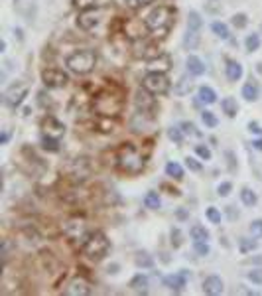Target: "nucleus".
<instances>
[{"label": "nucleus", "mask_w": 262, "mask_h": 296, "mask_svg": "<svg viewBox=\"0 0 262 296\" xmlns=\"http://www.w3.org/2000/svg\"><path fill=\"white\" fill-rule=\"evenodd\" d=\"M182 129H184L185 135H193V136H201V133L195 129L193 123H182Z\"/></svg>", "instance_id": "obj_46"}, {"label": "nucleus", "mask_w": 262, "mask_h": 296, "mask_svg": "<svg viewBox=\"0 0 262 296\" xmlns=\"http://www.w3.org/2000/svg\"><path fill=\"white\" fill-rule=\"evenodd\" d=\"M42 148L48 152H59V138L52 135H42Z\"/></svg>", "instance_id": "obj_25"}, {"label": "nucleus", "mask_w": 262, "mask_h": 296, "mask_svg": "<svg viewBox=\"0 0 262 296\" xmlns=\"http://www.w3.org/2000/svg\"><path fill=\"white\" fill-rule=\"evenodd\" d=\"M63 292L67 296H89L93 292V288H91V282L87 278L75 276V278L69 280V284H67V288Z\"/></svg>", "instance_id": "obj_10"}, {"label": "nucleus", "mask_w": 262, "mask_h": 296, "mask_svg": "<svg viewBox=\"0 0 262 296\" xmlns=\"http://www.w3.org/2000/svg\"><path fill=\"white\" fill-rule=\"evenodd\" d=\"M28 91H30V89H28L26 83H20V81L12 83V85L6 89V93H4V103H6V107L16 111V109L24 103V99L28 97Z\"/></svg>", "instance_id": "obj_8"}, {"label": "nucleus", "mask_w": 262, "mask_h": 296, "mask_svg": "<svg viewBox=\"0 0 262 296\" xmlns=\"http://www.w3.org/2000/svg\"><path fill=\"white\" fill-rule=\"evenodd\" d=\"M2 265H6V261H8V257H10V241L8 239H4L2 241Z\"/></svg>", "instance_id": "obj_47"}, {"label": "nucleus", "mask_w": 262, "mask_h": 296, "mask_svg": "<svg viewBox=\"0 0 262 296\" xmlns=\"http://www.w3.org/2000/svg\"><path fill=\"white\" fill-rule=\"evenodd\" d=\"M150 2H154V0H140V4H142V6H146V4H150Z\"/></svg>", "instance_id": "obj_55"}, {"label": "nucleus", "mask_w": 262, "mask_h": 296, "mask_svg": "<svg viewBox=\"0 0 262 296\" xmlns=\"http://www.w3.org/2000/svg\"><path fill=\"white\" fill-rule=\"evenodd\" d=\"M134 263H136L138 269H152V267H154V259H152L148 253H138V255L134 257Z\"/></svg>", "instance_id": "obj_28"}, {"label": "nucleus", "mask_w": 262, "mask_h": 296, "mask_svg": "<svg viewBox=\"0 0 262 296\" xmlns=\"http://www.w3.org/2000/svg\"><path fill=\"white\" fill-rule=\"evenodd\" d=\"M63 235L67 237V241L69 243L83 247V243L89 239L91 231H89V225H87V221H85L83 217L73 216L63 223Z\"/></svg>", "instance_id": "obj_5"}, {"label": "nucleus", "mask_w": 262, "mask_h": 296, "mask_svg": "<svg viewBox=\"0 0 262 296\" xmlns=\"http://www.w3.org/2000/svg\"><path fill=\"white\" fill-rule=\"evenodd\" d=\"M221 109H223V113H225L229 119H235L236 113H238V105H236V101L233 97H225V99L221 101Z\"/></svg>", "instance_id": "obj_24"}, {"label": "nucleus", "mask_w": 262, "mask_h": 296, "mask_svg": "<svg viewBox=\"0 0 262 296\" xmlns=\"http://www.w3.org/2000/svg\"><path fill=\"white\" fill-rule=\"evenodd\" d=\"M231 22H233V26L236 30H242V28H246V24H248V18H246V14H235Z\"/></svg>", "instance_id": "obj_40"}, {"label": "nucleus", "mask_w": 262, "mask_h": 296, "mask_svg": "<svg viewBox=\"0 0 262 296\" xmlns=\"http://www.w3.org/2000/svg\"><path fill=\"white\" fill-rule=\"evenodd\" d=\"M246 278L254 284H262V269H252L246 272Z\"/></svg>", "instance_id": "obj_41"}, {"label": "nucleus", "mask_w": 262, "mask_h": 296, "mask_svg": "<svg viewBox=\"0 0 262 296\" xmlns=\"http://www.w3.org/2000/svg\"><path fill=\"white\" fill-rule=\"evenodd\" d=\"M124 107V101L118 93L112 91H101L95 99H93V109L99 117H108V119H116L118 113Z\"/></svg>", "instance_id": "obj_2"}, {"label": "nucleus", "mask_w": 262, "mask_h": 296, "mask_svg": "<svg viewBox=\"0 0 262 296\" xmlns=\"http://www.w3.org/2000/svg\"><path fill=\"white\" fill-rule=\"evenodd\" d=\"M148 69L150 71H160V73H168L172 69V57L168 54H160L152 59H148Z\"/></svg>", "instance_id": "obj_13"}, {"label": "nucleus", "mask_w": 262, "mask_h": 296, "mask_svg": "<svg viewBox=\"0 0 262 296\" xmlns=\"http://www.w3.org/2000/svg\"><path fill=\"white\" fill-rule=\"evenodd\" d=\"M42 129H44V135H52V136H59L65 135V127L61 121H57L55 117H46L44 123H42Z\"/></svg>", "instance_id": "obj_15"}, {"label": "nucleus", "mask_w": 262, "mask_h": 296, "mask_svg": "<svg viewBox=\"0 0 262 296\" xmlns=\"http://www.w3.org/2000/svg\"><path fill=\"white\" fill-rule=\"evenodd\" d=\"M211 30H213V34H215L217 38H221V40H229V38H231L229 26H227L225 22H213V24H211Z\"/></svg>", "instance_id": "obj_30"}, {"label": "nucleus", "mask_w": 262, "mask_h": 296, "mask_svg": "<svg viewBox=\"0 0 262 296\" xmlns=\"http://www.w3.org/2000/svg\"><path fill=\"white\" fill-rule=\"evenodd\" d=\"M142 87L146 91H150L152 95H166L170 91V79L166 73H160V71H148L144 77H142Z\"/></svg>", "instance_id": "obj_7"}, {"label": "nucleus", "mask_w": 262, "mask_h": 296, "mask_svg": "<svg viewBox=\"0 0 262 296\" xmlns=\"http://www.w3.org/2000/svg\"><path fill=\"white\" fill-rule=\"evenodd\" d=\"M174 18V10L170 6H158L154 8L146 18H144V26L148 28L150 32H168L170 24Z\"/></svg>", "instance_id": "obj_6"}, {"label": "nucleus", "mask_w": 262, "mask_h": 296, "mask_svg": "<svg viewBox=\"0 0 262 296\" xmlns=\"http://www.w3.org/2000/svg\"><path fill=\"white\" fill-rule=\"evenodd\" d=\"M144 206H146L148 210H160L162 200H160L158 191H148V193L144 195Z\"/></svg>", "instance_id": "obj_31"}, {"label": "nucleus", "mask_w": 262, "mask_h": 296, "mask_svg": "<svg viewBox=\"0 0 262 296\" xmlns=\"http://www.w3.org/2000/svg\"><path fill=\"white\" fill-rule=\"evenodd\" d=\"M99 22H101V18H99L97 8L95 10H83V12H79L77 26L81 30H93V28L99 26Z\"/></svg>", "instance_id": "obj_12"}, {"label": "nucleus", "mask_w": 262, "mask_h": 296, "mask_svg": "<svg viewBox=\"0 0 262 296\" xmlns=\"http://www.w3.org/2000/svg\"><path fill=\"white\" fill-rule=\"evenodd\" d=\"M242 97H244L246 101H256V99L260 97V87H258L254 81L244 83V87H242Z\"/></svg>", "instance_id": "obj_22"}, {"label": "nucleus", "mask_w": 262, "mask_h": 296, "mask_svg": "<svg viewBox=\"0 0 262 296\" xmlns=\"http://www.w3.org/2000/svg\"><path fill=\"white\" fill-rule=\"evenodd\" d=\"M231 189H233V184H231V182H221V184L217 186V193H219L221 198H227V195L231 193Z\"/></svg>", "instance_id": "obj_45"}, {"label": "nucleus", "mask_w": 262, "mask_h": 296, "mask_svg": "<svg viewBox=\"0 0 262 296\" xmlns=\"http://www.w3.org/2000/svg\"><path fill=\"white\" fill-rule=\"evenodd\" d=\"M193 249H195V253H197L199 257H207V255L211 253L209 243L207 241H195L193 243Z\"/></svg>", "instance_id": "obj_39"}, {"label": "nucleus", "mask_w": 262, "mask_h": 296, "mask_svg": "<svg viewBox=\"0 0 262 296\" xmlns=\"http://www.w3.org/2000/svg\"><path fill=\"white\" fill-rule=\"evenodd\" d=\"M240 202L244 204V206H248V208H252V206H256V202H258V195L252 191L250 188H242L240 189Z\"/></svg>", "instance_id": "obj_29"}, {"label": "nucleus", "mask_w": 262, "mask_h": 296, "mask_svg": "<svg viewBox=\"0 0 262 296\" xmlns=\"http://www.w3.org/2000/svg\"><path fill=\"white\" fill-rule=\"evenodd\" d=\"M195 152H197V156H199L201 160H211L209 146H205V144H197V146H195Z\"/></svg>", "instance_id": "obj_42"}, {"label": "nucleus", "mask_w": 262, "mask_h": 296, "mask_svg": "<svg viewBox=\"0 0 262 296\" xmlns=\"http://www.w3.org/2000/svg\"><path fill=\"white\" fill-rule=\"evenodd\" d=\"M134 103H136V109L138 111H142V113H148V115H152L154 113V109H156V101H154V95L150 93V91H146L144 87L136 93V97H134Z\"/></svg>", "instance_id": "obj_11"}, {"label": "nucleus", "mask_w": 262, "mask_h": 296, "mask_svg": "<svg viewBox=\"0 0 262 296\" xmlns=\"http://www.w3.org/2000/svg\"><path fill=\"white\" fill-rule=\"evenodd\" d=\"M197 97H199V101L205 103V105H213V103L217 101V93L211 89L209 85H201V87L197 89Z\"/></svg>", "instance_id": "obj_21"}, {"label": "nucleus", "mask_w": 262, "mask_h": 296, "mask_svg": "<svg viewBox=\"0 0 262 296\" xmlns=\"http://www.w3.org/2000/svg\"><path fill=\"white\" fill-rule=\"evenodd\" d=\"M4 50H6V42L2 40V42H0V52H4Z\"/></svg>", "instance_id": "obj_54"}, {"label": "nucleus", "mask_w": 262, "mask_h": 296, "mask_svg": "<svg viewBox=\"0 0 262 296\" xmlns=\"http://www.w3.org/2000/svg\"><path fill=\"white\" fill-rule=\"evenodd\" d=\"M65 65L75 75H89L97 65V54L93 50H79L67 57Z\"/></svg>", "instance_id": "obj_3"}, {"label": "nucleus", "mask_w": 262, "mask_h": 296, "mask_svg": "<svg viewBox=\"0 0 262 296\" xmlns=\"http://www.w3.org/2000/svg\"><path fill=\"white\" fill-rule=\"evenodd\" d=\"M8 140H10V133H8V129H4L0 135V144H8Z\"/></svg>", "instance_id": "obj_51"}, {"label": "nucleus", "mask_w": 262, "mask_h": 296, "mask_svg": "<svg viewBox=\"0 0 262 296\" xmlns=\"http://www.w3.org/2000/svg\"><path fill=\"white\" fill-rule=\"evenodd\" d=\"M248 231L254 239H262V219H254L250 225H248Z\"/></svg>", "instance_id": "obj_38"}, {"label": "nucleus", "mask_w": 262, "mask_h": 296, "mask_svg": "<svg viewBox=\"0 0 262 296\" xmlns=\"http://www.w3.org/2000/svg\"><path fill=\"white\" fill-rule=\"evenodd\" d=\"M148 286H150V280H148V276L146 274H142V272H138V274H134L130 280V288L134 292H140V294H146L148 292Z\"/></svg>", "instance_id": "obj_18"}, {"label": "nucleus", "mask_w": 262, "mask_h": 296, "mask_svg": "<svg viewBox=\"0 0 262 296\" xmlns=\"http://www.w3.org/2000/svg\"><path fill=\"white\" fill-rule=\"evenodd\" d=\"M116 162H118V168H120L122 172L132 174V176L140 174V172L144 170V166H146L144 156L138 152V148H136L134 144H130V142H124V144L118 148V152H116Z\"/></svg>", "instance_id": "obj_1"}, {"label": "nucleus", "mask_w": 262, "mask_h": 296, "mask_svg": "<svg viewBox=\"0 0 262 296\" xmlns=\"http://www.w3.org/2000/svg\"><path fill=\"white\" fill-rule=\"evenodd\" d=\"M205 216H207V219H209L211 223H221V212L217 208H207Z\"/></svg>", "instance_id": "obj_43"}, {"label": "nucleus", "mask_w": 262, "mask_h": 296, "mask_svg": "<svg viewBox=\"0 0 262 296\" xmlns=\"http://www.w3.org/2000/svg\"><path fill=\"white\" fill-rule=\"evenodd\" d=\"M225 290V284H223V278L217 276V274H211L203 280V292L209 296H219L223 294Z\"/></svg>", "instance_id": "obj_14"}, {"label": "nucleus", "mask_w": 262, "mask_h": 296, "mask_svg": "<svg viewBox=\"0 0 262 296\" xmlns=\"http://www.w3.org/2000/svg\"><path fill=\"white\" fill-rule=\"evenodd\" d=\"M184 129H180V127H170L168 129V138L170 140H174L176 144H182L184 142Z\"/></svg>", "instance_id": "obj_35"}, {"label": "nucleus", "mask_w": 262, "mask_h": 296, "mask_svg": "<svg viewBox=\"0 0 262 296\" xmlns=\"http://www.w3.org/2000/svg\"><path fill=\"white\" fill-rule=\"evenodd\" d=\"M189 235H191L193 243L195 241H207V239H209V231H207L203 225H193V227L189 229Z\"/></svg>", "instance_id": "obj_27"}, {"label": "nucleus", "mask_w": 262, "mask_h": 296, "mask_svg": "<svg viewBox=\"0 0 262 296\" xmlns=\"http://www.w3.org/2000/svg\"><path fill=\"white\" fill-rule=\"evenodd\" d=\"M166 174H168L172 180H182V178H184V168H182V164H178V162H168V164H166Z\"/></svg>", "instance_id": "obj_26"}, {"label": "nucleus", "mask_w": 262, "mask_h": 296, "mask_svg": "<svg viewBox=\"0 0 262 296\" xmlns=\"http://www.w3.org/2000/svg\"><path fill=\"white\" fill-rule=\"evenodd\" d=\"M260 36L258 34H248L246 36V40H244V46H246V50L252 54V52H256L258 48H260Z\"/></svg>", "instance_id": "obj_32"}, {"label": "nucleus", "mask_w": 262, "mask_h": 296, "mask_svg": "<svg viewBox=\"0 0 262 296\" xmlns=\"http://www.w3.org/2000/svg\"><path fill=\"white\" fill-rule=\"evenodd\" d=\"M185 65H187V73H191L193 77H199V75L205 73V63L197 55H187Z\"/></svg>", "instance_id": "obj_17"}, {"label": "nucleus", "mask_w": 262, "mask_h": 296, "mask_svg": "<svg viewBox=\"0 0 262 296\" xmlns=\"http://www.w3.org/2000/svg\"><path fill=\"white\" fill-rule=\"evenodd\" d=\"M164 284H166L170 290L180 292V290H184V286L187 284V276H185L182 270H180V272H174V274H168V276L164 278Z\"/></svg>", "instance_id": "obj_16"}, {"label": "nucleus", "mask_w": 262, "mask_h": 296, "mask_svg": "<svg viewBox=\"0 0 262 296\" xmlns=\"http://www.w3.org/2000/svg\"><path fill=\"white\" fill-rule=\"evenodd\" d=\"M252 148H256V150H260V152H262V138L252 140Z\"/></svg>", "instance_id": "obj_53"}, {"label": "nucleus", "mask_w": 262, "mask_h": 296, "mask_svg": "<svg viewBox=\"0 0 262 296\" xmlns=\"http://www.w3.org/2000/svg\"><path fill=\"white\" fill-rule=\"evenodd\" d=\"M248 131H250V133H256V135L262 136V127L258 125V123H254V121H252V123H248Z\"/></svg>", "instance_id": "obj_50"}, {"label": "nucleus", "mask_w": 262, "mask_h": 296, "mask_svg": "<svg viewBox=\"0 0 262 296\" xmlns=\"http://www.w3.org/2000/svg\"><path fill=\"white\" fill-rule=\"evenodd\" d=\"M172 245H174L176 249L182 245V231H180L178 227H174V229H172Z\"/></svg>", "instance_id": "obj_48"}, {"label": "nucleus", "mask_w": 262, "mask_h": 296, "mask_svg": "<svg viewBox=\"0 0 262 296\" xmlns=\"http://www.w3.org/2000/svg\"><path fill=\"white\" fill-rule=\"evenodd\" d=\"M199 42H201V34H199V30H187V32H185V36H184L185 50H197Z\"/></svg>", "instance_id": "obj_20"}, {"label": "nucleus", "mask_w": 262, "mask_h": 296, "mask_svg": "<svg viewBox=\"0 0 262 296\" xmlns=\"http://www.w3.org/2000/svg\"><path fill=\"white\" fill-rule=\"evenodd\" d=\"M185 166L191 170V172H201L203 170V166H201V162H197L193 156H187L185 158Z\"/></svg>", "instance_id": "obj_44"}, {"label": "nucleus", "mask_w": 262, "mask_h": 296, "mask_svg": "<svg viewBox=\"0 0 262 296\" xmlns=\"http://www.w3.org/2000/svg\"><path fill=\"white\" fill-rule=\"evenodd\" d=\"M258 247V243L252 241V239H246V237H242L240 241H238V249H240V253H250V251H254Z\"/></svg>", "instance_id": "obj_37"}, {"label": "nucleus", "mask_w": 262, "mask_h": 296, "mask_svg": "<svg viewBox=\"0 0 262 296\" xmlns=\"http://www.w3.org/2000/svg\"><path fill=\"white\" fill-rule=\"evenodd\" d=\"M101 4V0H73V6L77 8L79 12L83 10H95Z\"/></svg>", "instance_id": "obj_33"}, {"label": "nucleus", "mask_w": 262, "mask_h": 296, "mask_svg": "<svg viewBox=\"0 0 262 296\" xmlns=\"http://www.w3.org/2000/svg\"><path fill=\"white\" fill-rule=\"evenodd\" d=\"M201 121H203V125H205L207 129H215V127L219 125L217 117H215L211 111H203V113H201Z\"/></svg>", "instance_id": "obj_36"}, {"label": "nucleus", "mask_w": 262, "mask_h": 296, "mask_svg": "<svg viewBox=\"0 0 262 296\" xmlns=\"http://www.w3.org/2000/svg\"><path fill=\"white\" fill-rule=\"evenodd\" d=\"M42 81L48 89H61L69 83V75L63 71V69H57V67H48L42 71Z\"/></svg>", "instance_id": "obj_9"}, {"label": "nucleus", "mask_w": 262, "mask_h": 296, "mask_svg": "<svg viewBox=\"0 0 262 296\" xmlns=\"http://www.w3.org/2000/svg\"><path fill=\"white\" fill-rule=\"evenodd\" d=\"M227 158H229V168H231V172H235L236 166H235V162H233V152H227Z\"/></svg>", "instance_id": "obj_52"}, {"label": "nucleus", "mask_w": 262, "mask_h": 296, "mask_svg": "<svg viewBox=\"0 0 262 296\" xmlns=\"http://www.w3.org/2000/svg\"><path fill=\"white\" fill-rule=\"evenodd\" d=\"M201 16H199V12H195V10H191L189 12V16H187V30H199L201 32Z\"/></svg>", "instance_id": "obj_34"}, {"label": "nucleus", "mask_w": 262, "mask_h": 296, "mask_svg": "<svg viewBox=\"0 0 262 296\" xmlns=\"http://www.w3.org/2000/svg\"><path fill=\"white\" fill-rule=\"evenodd\" d=\"M193 89V79H191V73L189 75H184V77H180V79L176 81V85H174V93L178 95V97H184V95H189V91Z\"/></svg>", "instance_id": "obj_19"}, {"label": "nucleus", "mask_w": 262, "mask_h": 296, "mask_svg": "<svg viewBox=\"0 0 262 296\" xmlns=\"http://www.w3.org/2000/svg\"><path fill=\"white\" fill-rule=\"evenodd\" d=\"M108 247H110V243H108L105 233H103V231H93V233L89 235V239L83 243L81 251H83V255H85L87 259H91V261H101L106 253H108Z\"/></svg>", "instance_id": "obj_4"}, {"label": "nucleus", "mask_w": 262, "mask_h": 296, "mask_svg": "<svg viewBox=\"0 0 262 296\" xmlns=\"http://www.w3.org/2000/svg\"><path fill=\"white\" fill-rule=\"evenodd\" d=\"M122 4L126 6V8H130V10H136V8H140L142 4H140V0H122Z\"/></svg>", "instance_id": "obj_49"}, {"label": "nucleus", "mask_w": 262, "mask_h": 296, "mask_svg": "<svg viewBox=\"0 0 262 296\" xmlns=\"http://www.w3.org/2000/svg\"><path fill=\"white\" fill-rule=\"evenodd\" d=\"M240 77H242V65L235 59H229L227 61V79L238 81Z\"/></svg>", "instance_id": "obj_23"}]
</instances>
